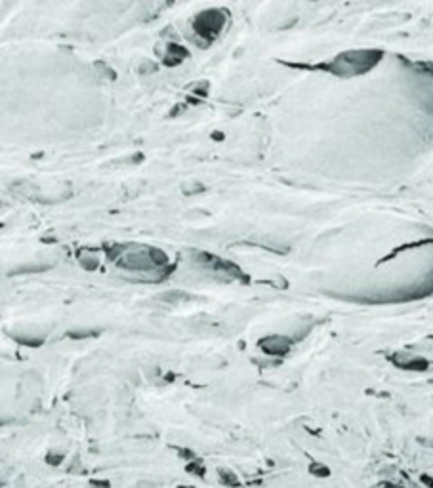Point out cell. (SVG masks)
I'll return each mask as SVG.
<instances>
[{"label":"cell","mask_w":433,"mask_h":488,"mask_svg":"<svg viewBox=\"0 0 433 488\" xmlns=\"http://www.w3.org/2000/svg\"><path fill=\"white\" fill-rule=\"evenodd\" d=\"M384 58L382 50H349V52L338 53L334 59L315 63V65H304V63H286L294 69H311V71H324L332 77L351 78L359 77L374 69L380 59Z\"/></svg>","instance_id":"6da1fadb"},{"label":"cell","mask_w":433,"mask_h":488,"mask_svg":"<svg viewBox=\"0 0 433 488\" xmlns=\"http://www.w3.org/2000/svg\"><path fill=\"white\" fill-rule=\"evenodd\" d=\"M107 256L118 267L128 271H159L168 263V256L155 246L145 244H113L107 246Z\"/></svg>","instance_id":"7a4b0ae2"},{"label":"cell","mask_w":433,"mask_h":488,"mask_svg":"<svg viewBox=\"0 0 433 488\" xmlns=\"http://www.w3.org/2000/svg\"><path fill=\"white\" fill-rule=\"evenodd\" d=\"M227 17H229V12L223 8H210V10H204L195 15L191 27H193L195 34L199 37V40L204 44L202 48L212 44L214 40L226 31Z\"/></svg>","instance_id":"3957f363"},{"label":"cell","mask_w":433,"mask_h":488,"mask_svg":"<svg viewBox=\"0 0 433 488\" xmlns=\"http://www.w3.org/2000/svg\"><path fill=\"white\" fill-rule=\"evenodd\" d=\"M191 258H193V263L204 267L208 271L227 275V277H231V279L248 282V277L245 275V271H243L240 267L235 265V263H231V261L221 260V258H218V256H214V254H208V252H191Z\"/></svg>","instance_id":"277c9868"},{"label":"cell","mask_w":433,"mask_h":488,"mask_svg":"<svg viewBox=\"0 0 433 488\" xmlns=\"http://www.w3.org/2000/svg\"><path fill=\"white\" fill-rule=\"evenodd\" d=\"M258 347L265 355H271V357H285L286 353L290 351L292 347V339L286 338V336H281V334H273V336H265L258 341Z\"/></svg>","instance_id":"5b68a950"},{"label":"cell","mask_w":433,"mask_h":488,"mask_svg":"<svg viewBox=\"0 0 433 488\" xmlns=\"http://www.w3.org/2000/svg\"><path fill=\"white\" fill-rule=\"evenodd\" d=\"M389 360H391L393 365L399 366V368H405V370L424 372V370H427V366H429L427 358L420 357V355H414V353H407V351L393 353V355L389 357Z\"/></svg>","instance_id":"8992f818"},{"label":"cell","mask_w":433,"mask_h":488,"mask_svg":"<svg viewBox=\"0 0 433 488\" xmlns=\"http://www.w3.org/2000/svg\"><path fill=\"white\" fill-rule=\"evenodd\" d=\"M189 58V52L183 48V46L176 44V42H168V44L164 46V53H162V61H164V65L168 67H176L180 65L183 59Z\"/></svg>","instance_id":"52a82bcc"}]
</instances>
